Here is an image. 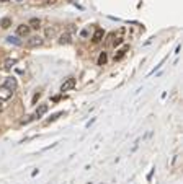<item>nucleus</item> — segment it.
<instances>
[{
  "instance_id": "obj_1",
  "label": "nucleus",
  "mask_w": 183,
  "mask_h": 184,
  "mask_svg": "<svg viewBox=\"0 0 183 184\" xmlns=\"http://www.w3.org/2000/svg\"><path fill=\"white\" fill-rule=\"evenodd\" d=\"M12 96H13V91L10 88H7L5 85H2V87H0V101H7V100H10Z\"/></svg>"
},
{
  "instance_id": "obj_2",
  "label": "nucleus",
  "mask_w": 183,
  "mask_h": 184,
  "mask_svg": "<svg viewBox=\"0 0 183 184\" xmlns=\"http://www.w3.org/2000/svg\"><path fill=\"white\" fill-rule=\"evenodd\" d=\"M74 88H75V78H72V77H70V78H67V80L61 85V91H62V93L70 91V90H74Z\"/></svg>"
},
{
  "instance_id": "obj_3",
  "label": "nucleus",
  "mask_w": 183,
  "mask_h": 184,
  "mask_svg": "<svg viewBox=\"0 0 183 184\" xmlns=\"http://www.w3.org/2000/svg\"><path fill=\"white\" fill-rule=\"evenodd\" d=\"M43 42H44V39H43V38L33 36V38L28 39V46H30V47H39V46H43Z\"/></svg>"
},
{
  "instance_id": "obj_4",
  "label": "nucleus",
  "mask_w": 183,
  "mask_h": 184,
  "mask_svg": "<svg viewBox=\"0 0 183 184\" xmlns=\"http://www.w3.org/2000/svg\"><path fill=\"white\" fill-rule=\"evenodd\" d=\"M5 87L7 88H10L12 91H15L17 87H18V83H17V78H13V77H8V78H5Z\"/></svg>"
},
{
  "instance_id": "obj_5",
  "label": "nucleus",
  "mask_w": 183,
  "mask_h": 184,
  "mask_svg": "<svg viewBox=\"0 0 183 184\" xmlns=\"http://www.w3.org/2000/svg\"><path fill=\"white\" fill-rule=\"evenodd\" d=\"M30 31H31V28L28 26V25H20V26L17 28L18 36H28V34H30Z\"/></svg>"
},
{
  "instance_id": "obj_6",
  "label": "nucleus",
  "mask_w": 183,
  "mask_h": 184,
  "mask_svg": "<svg viewBox=\"0 0 183 184\" xmlns=\"http://www.w3.org/2000/svg\"><path fill=\"white\" fill-rule=\"evenodd\" d=\"M48 109H49V106H48V104H41L39 108L36 109V112H34V117H38V119H39L41 116H44V114H46V112H48Z\"/></svg>"
},
{
  "instance_id": "obj_7",
  "label": "nucleus",
  "mask_w": 183,
  "mask_h": 184,
  "mask_svg": "<svg viewBox=\"0 0 183 184\" xmlns=\"http://www.w3.org/2000/svg\"><path fill=\"white\" fill-rule=\"evenodd\" d=\"M101 39H103V30H101V28H97L95 33H93V36H92V41L93 42H100Z\"/></svg>"
},
{
  "instance_id": "obj_8",
  "label": "nucleus",
  "mask_w": 183,
  "mask_h": 184,
  "mask_svg": "<svg viewBox=\"0 0 183 184\" xmlns=\"http://www.w3.org/2000/svg\"><path fill=\"white\" fill-rule=\"evenodd\" d=\"M17 62H18V60H17L15 57H8V59H5V62H3V68H5V70H10Z\"/></svg>"
},
{
  "instance_id": "obj_9",
  "label": "nucleus",
  "mask_w": 183,
  "mask_h": 184,
  "mask_svg": "<svg viewBox=\"0 0 183 184\" xmlns=\"http://www.w3.org/2000/svg\"><path fill=\"white\" fill-rule=\"evenodd\" d=\"M28 26L33 28V30H39V28H41V20L39 18H31L30 23H28Z\"/></svg>"
},
{
  "instance_id": "obj_10",
  "label": "nucleus",
  "mask_w": 183,
  "mask_h": 184,
  "mask_svg": "<svg viewBox=\"0 0 183 184\" xmlns=\"http://www.w3.org/2000/svg\"><path fill=\"white\" fill-rule=\"evenodd\" d=\"M59 44H70V36H69L67 33L61 34V38H59Z\"/></svg>"
},
{
  "instance_id": "obj_11",
  "label": "nucleus",
  "mask_w": 183,
  "mask_h": 184,
  "mask_svg": "<svg viewBox=\"0 0 183 184\" xmlns=\"http://www.w3.org/2000/svg\"><path fill=\"white\" fill-rule=\"evenodd\" d=\"M12 26V20L10 18H2V21H0V28H3V30H7V28Z\"/></svg>"
},
{
  "instance_id": "obj_12",
  "label": "nucleus",
  "mask_w": 183,
  "mask_h": 184,
  "mask_svg": "<svg viewBox=\"0 0 183 184\" xmlns=\"http://www.w3.org/2000/svg\"><path fill=\"white\" fill-rule=\"evenodd\" d=\"M126 51H128V46L124 49H121V51H118V54H114V60H121L124 57V54H126Z\"/></svg>"
},
{
  "instance_id": "obj_13",
  "label": "nucleus",
  "mask_w": 183,
  "mask_h": 184,
  "mask_svg": "<svg viewBox=\"0 0 183 184\" xmlns=\"http://www.w3.org/2000/svg\"><path fill=\"white\" fill-rule=\"evenodd\" d=\"M106 60H108V55H106V52H101V54H100V57H98V65H105V64H106Z\"/></svg>"
},
{
  "instance_id": "obj_14",
  "label": "nucleus",
  "mask_w": 183,
  "mask_h": 184,
  "mask_svg": "<svg viewBox=\"0 0 183 184\" xmlns=\"http://www.w3.org/2000/svg\"><path fill=\"white\" fill-rule=\"evenodd\" d=\"M7 41H8L10 44H15V46H20V44H21V41H20L17 36H8V38H7Z\"/></svg>"
},
{
  "instance_id": "obj_15",
  "label": "nucleus",
  "mask_w": 183,
  "mask_h": 184,
  "mask_svg": "<svg viewBox=\"0 0 183 184\" xmlns=\"http://www.w3.org/2000/svg\"><path fill=\"white\" fill-rule=\"evenodd\" d=\"M62 114H64V112H62V111H61V112H56V114H53V116H51V117L48 119V122H54V121H56V119H57V117H61Z\"/></svg>"
},
{
  "instance_id": "obj_16",
  "label": "nucleus",
  "mask_w": 183,
  "mask_h": 184,
  "mask_svg": "<svg viewBox=\"0 0 183 184\" xmlns=\"http://www.w3.org/2000/svg\"><path fill=\"white\" fill-rule=\"evenodd\" d=\"M31 119H33L31 116H26V119H23V121H21V124H28V122L31 121Z\"/></svg>"
},
{
  "instance_id": "obj_17",
  "label": "nucleus",
  "mask_w": 183,
  "mask_h": 184,
  "mask_svg": "<svg viewBox=\"0 0 183 184\" xmlns=\"http://www.w3.org/2000/svg\"><path fill=\"white\" fill-rule=\"evenodd\" d=\"M121 42H123V38H116V39H114V46H119Z\"/></svg>"
},
{
  "instance_id": "obj_18",
  "label": "nucleus",
  "mask_w": 183,
  "mask_h": 184,
  "mask_svg": "<svg viewBox=\"0 0 183 184\" xmlns=\"http://www.w3.org/2000/svg\"><path fill=\"white\" fill-rule=\"evenodd\" d=\"M39 98H41V93H36V95L33 96V103H36V101L39 100Z\"/></svg>"
},
{
  "instance_id": "obj_19",
  "label": "nucleus",
  "mask_w": 183,
  "mask_h": 184,
  "mask_svg": "<svg viewBox=\"0 0 183 184\" xmlns=\"http://www.w3.org/2000/svg\"><path fill=\"white\" fill-rule=\"evenodd\" d=\"M80 36H82V38H87V36H89V31H87V30H84L82 33H80Z\"/></svg>"
},
{
  "instance_id": "obj_20",
  "label": "nucleus",
  "mask_w": 183,
  "mask_h": 184,
  "mask_svg": "<svg viewBox=\"0 0 183 184\" xmlns=\"http://www.w3.org/2000/svg\"><path fill=\"white\" fill-rule=\"evenodd\" d=\"M44 3H46V5H54V3H56V0H46Z\"/></svg>"
},
{
  "instance_id": "obj_21",
  "label": "nucleus",
  "mask_w": 183,
  "mask_h": 184,
  "mask_svg": "<svg viewBox=\"0 0 183 184\" xmlns=\"http://www.w3.org/2000/svg\"><path fill=\"white\" fill-rule=\"evenodd\" d=\"M46 33H48V36H53V34H54V30H48Z\"/></svg>"
},
{
  "instance_id": "obj_22",
  "label": "nucleus",
  "mask_w": 183,
  "mask_h": 184,
  "mask_svg": "<svg viewBox=\"0 0 183 184\" xmlns=\"http://www.w3.org/2000/svg\"><path fill=\"white\" fill-rule=\"evenodd\" d=\"M3 109V104H2V101H0V111H2Z\"/></svg>"
},
{
  "instance_id": "obj_23",
  "label": "nucleus",
  "mask_w": 183,
  "mask_h": 184,
  "mask_svg": "<svg viewBox=\"0 0 183 184\" xmlns=\"http://www.w3.org/2000/svg\"><path fill=\"white\" fill-rule=\"evenodd\" d=\"M0 2H8V0H0Z\"/></svg>"
},
{
  "instance_id": "obj_24",
  "label": "nucleus",
  "mask_w": 183,
  "mask_h": 184,
  "mask_svg": "<svg viewBox=\"0 0 183 184\" xmlns=\"http://www.w3.org/2000/svg\"><path fill=\"white\" fill-rule=\"evenodd\" d=\"M17 2H23V0H17Z\"/></svg>"
}]
</instances>
